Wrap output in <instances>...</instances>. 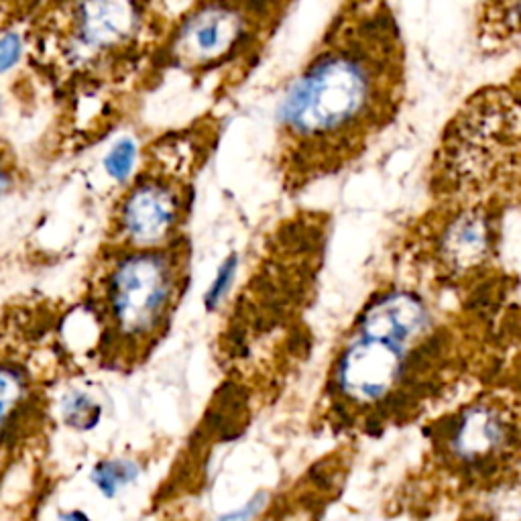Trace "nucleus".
Listing matches in <instances>:
<instances>
[{
  "mask_svg": "<svg viewBox=\"0 0 521 521\" xmlns=\"http://www.w3.org/2000/svg\"><path fill=\"white\" fill-rule=\"evenodd\" d=\"M180 281L176 249L117 251L98 277L94 300L104 359L133 365L149 353L176 308Z\"/></svg>",
  "mask_w": 521,
  "mask_h": 521,
  "instance_id": "nucleus-1",
  "label": "nucleus"
},
{
  "mask_svg": "<svg viewBox=\"0 0 521 521\" xmlns=\"http://www.w3.org/2000/svg\"><path fill=\"white\" fill-rule=\"evenodd\" d=\"M373 57L359 49H334L318 57L285 96L283 127L298 139L349 137L375 112L381 96Z\"/></svg>",
  "mask_w": 521,
  "mask_h": 521,
  "instance_id": "nucleus-2",
  "label": "nucleus"
},
{
  "mask_svg": "<svg viewBox=\"0 0 521 521\" xmlns=\"http://www.w3.org/2000/svg\"><path fill=\"white\" fill-rule=\"evenodd\" d=\"M68 17L51 21V33L39 47L49 49L68 74L102 78L139 57L147 31V13L131 3H88L64 9Z\"/></svg>",
  "mask_w": 521,
  "mask_h": 521,
  "instance_id": "nucleus-3",
  "label": "nucleus"
},
{
  "mask_svg": "<svg viewBox=\"0 0 521 521\" xmlns=\"http://www.w3.org/2000/svg\"><path fill=\"white\" fill-rule=\"evenodd\" d=\"M184 194L180 186L161 176H139L114 212L117 251L163 249L180 226Z\"/></svg>",
  "mask_w": 521,
  "mask_h": 521,
  "instance_id": "nucleus-4",
  "label": "nucleus"
},
{
  "mask_svg": "<svg viewBox=\"0 0 521 521\" xmlns=\"http://www.w3.org/2000/svg\"><path fill=\"white\" fill-rule=\"evenodd\" d=\"M403 367V346L359 336L338 359L336 381L351 399L375 401L393 389Z\"/></svg>",
  "mask_w": 521,
  "mask_h": 521,
  "instance_id": "nucleus-5",
  "label": "nucleus"
},
{
  "mask_svg": "<svg viewBox=\"0 0 521 521\" xmlns=\"http://www.w3.org/2000/svg\"><path fill=\"white\" fill-rule=\"evenodd\" d=\"M243 33V17L226 7H204L184 19L171 51L184 64L204 66L226 57Z\"/></svg>",
  "mask_w": 521,
  "mask_h": 521,
  "instance_id": "nucleus-6",
  "label": "nucleus"
},
{
  "mask_svg": "<svg viewBox=\"0 0 521 521\" xmlns=\"http://www.w3.org/2000/svg\"><path fill=\"white\" fill-rule=\"evenodd\" d=\"M428 314L412 294H389L369 308L361 322V336L403 346L424 330Z\"/></svg>",
  "mask_w": 521,
  "mask_h": 521,
  "instance_id": "nucleus-7",
  "label": "nucleus"
},
{
  "mask_svg": "<svg viewBox=\"0 0 521 521\" xmlns=\"http://www.w3.org/2000/svg\"><path fill=\"white\" fill-rule=\"evenodd\" d=\"M509 438V426L491 408H473L458 424L452 446L460 458L471 462L499 452Z\"/></svg>",
  "mask_w": 521,
  "mask_h": 521,
  "instance_id": "nucleus-8",
  "label": "nucleus"
},
{
  "mask_svg": "<svg viewBox=\"0 0 521 521\" xmlns=\"http://www.w3.org/2000/svg\"><path fill=\"white\" fill-rule=\"evenodd\" d=\"M29 399V381L21 367L0 363V434H7Z\"/></svg>",
  "mask_w": 521,
  "mask_h": 521,
  "instance_id": "nucleus-9",
  "label": "nucleus"
},
{
  "mask_svg": "<svg viewBox=\"0 0 521 521\" xmlns=\"http://www.w3.org/2000/svg\"><path fill=\"white\" fill-rule=\"evenodd\" d=\"M137 477H139V469L131 460L100 462L92 473V481L106 497H114V493H117L121 487H125L127 483L135 481Z\"/></svg>",
  "mask_w": 521,
  "mask_h": 521,
  "instance_id": "nucleus-10",
  "label": "nucleus"
},
{
  "mask_svg": "<svg viewBox=\"0 0 521 521\" xmlns=\"http://www.w3.org/2000/svg\"><path fill=\"white\" fill-rule=\"evenodd\" d=\"M485 247V228L479 220H462L454 226L448 239V249L456 261H469Z\"/></svg>",
  "mask_w": 521,
  "mask_h": 521,
  "instance_id": "nucleus-11",
  "label": "nucleus"
},
{
  "mask_svg": "<svg viewBox=\"0 0 521 521\" xmlns=\"http://www.w3.org/2000/svg\"><path fill=\"white\" fill-rule=\"evenodd\" d=\"M64 422L76 430H92L100 422V405L82 391H72L62 405Z\"/></svg>",
  "mask_w": 521,
  "mask_h": 521,
  "instance_id": "nucleus-12",
  "label": "nucleus"
},
{
  "mask_svg": "<svg viewBox=\"0 0 521 521\" xmlns=\"http://www.w3.org/2000/svg\"><path fill=\"white\" fill-rule=\"evenodd\" d=\"M135 163H137V145L131 137H125L110 147L102 165L110 180H114L117 184H125L133 176Z\"/></svg>",
  "mask_w": 521,
  "mask_h": 521,
  "instance_id": "nucleus-13",
  "label": "nucleus"
},
{
  "mask_svg": "<svg viewBox=\"0 0 521 521\" xmlns=\"http://www.w3.org/2000/svg\"><path fill=\"white\" fill-rule=\"evenodd\" d=\"M237 267H239V263H237L235 255L228 257L220 265V269H218V273H216V277H214V281L208 289V294L204 298V304H206L208 310H214L222 302V298L228 294V289H230V285H233V279L237 275Z\"/></svg>",
  "mask_w": 521,
  "mask_h": 521,
  "instance_id": "nucleus-14",
  "label": "nucleus"
},
{
  "mask_svg": "<svg viewBox=\"0 0 521 521\" xmlns=\"http://www.w3.org/2000/svg\"><path fill=\"white\" fill-rule=\"evenodd\" d=\"M23 53H25L23 33L15 29H7L0 33V74H7L15 66H19Z\"/></svg>",
  "mask_w": 521,
  "mask_h": 521,
  "instance_id": "nucleus-15",
  "label": "nucleus"
},
{
  "mask_svg": "<svg viewBox=\"0 0 521 521\" xmlns=\"http://www.w3.org/2000/svg\"><path fill=\"white\" fill-rule=\"evenodd\" d=\"M62 521H90V517L84 511H68L62 515Z\"/></svg>",
  "mask_w": 521,
  "mask_h": 521,
  "instance_id": "nucleus-16",
  "label": "nucleus"
}]
</instances>
